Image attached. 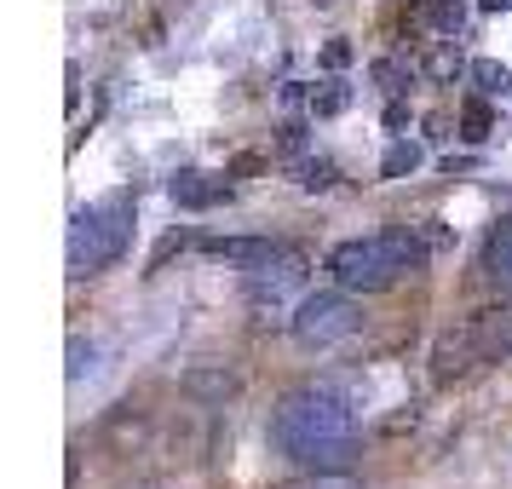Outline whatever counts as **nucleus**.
I'll use <instances>...</instances> for the list:
<instances>
[{"instance_id": "obj_1", "label": "nucleus", "mask_w": 512, "mask_h": 489, "mask_svg": "<svg viewBox=\"0 0 512 489\" xmlns=\"http://www.w3.org/2000/svg\"><path fill=\"white\" fill-rule=\"evenodd\" d=\"M271 443L288 461L305 466H340L357 443V420L351 403L334 386H294L271 415Z\"/></svg>"}, {"instance_id": "obj_2", "label": "nucleus", "mask_w": 512, "mask_h": 489, "mask_svg": "<svg viewBox=\"0 0 512 489\" xmlns=\"http://www.w3.org/2000/svg\"><path fill=\"white\" fill-rule=\"evenodd\" d=\"M426 236L415 225H392V231H374V236H351V242H334L328 248V277L334 288L346 294H380L392 288L397 277H409L426 265Z\"/></svg>"}, {"instance_id": "obj_3", "label": "nucleus", "mask_w": 512, "mask_h": 489, "mask_svg": "<svg viewBox=\"0 0 512 489\" xmlns=\"http://www.w3.org/2000/svg\"><path fill=\"white\" fill-rule=\"evenodd\" d=\"M512 357V305H484L461 323L449 328L432 351V374L438 380H455V374H472L484 363H507Z\"/></svg>"}, {"instance_id": "obj_4", "label": "nucleus", "mask_w": 512, "mask_h": 489, "mask_svg": "<svg viewBox=\"0 0 512 489\" xmlns=\"http://www.w3.org/2000/svg\"><path fill=\"white\" fill-rule=\"evenodd\" d=\"M133 242V202L127 196H104L93 208L70 219V271L75 277H98L110 271Z\"/></svg>"}, {"instance_id": "obj_5", "label": "nucleus", "mask_w": 512, "mask_h": 489, "mask_svg": "<svg viewBox=\"0 0 512 489\" xmlns=\"http://www.w3.org/2000/svg\"><path fill=\"white\" fill-rule=\"evenodd\" d=\"M305 271H311V259H305L300 248H277V254H265V259H254V265H242V300L254 305L265 323H271L282 305H288V300L305 288Z\"/></svg>"}, {"instance_id": "obj_6", "label": "nucleus", "mask_w": 512, "mask_h": 489, "mask_svg": "<svg viewBox=\"0 0 512 489\" xmlns=\"http://www.w3.org/2000/svg\"><path fill=\"white\" fill-rule=\"evenodd\" d=\"M357 323H363V311H357V300H351L346 288H323V294H305L300 311L288 317V328H294V340H300L305 351H328V346H340V340H351V334H357Z\"/></svg>"}, {"instance_id": "obj_7", "label": "nucleus", "mask_w": 512, "mask_h": 489, "mask_svg": "<svg viewBox=\"0 0 512 489\" xmlns=\"http://www.w3.org/2000/svg\"><path fill=\"white\" fill-rule=\"evenodd\" d=\"M179 392H185L190 403H202V409H225V403L242 392V380H236V369H225V363H196V369H185Z\"/></svg>"}, {"instance_id": "obj_8", "label": "nucleus", "mask_w": 512, "mask_h": 489, "mask_svg": "<svg viewBox=\"0 0 512 489\" xmlns=\"http://www.w3.org/2000/svg\"><path fill=\"white\" fill-rule=\"evenodd\" d=\"M167 196H173L179 208L202 213V208H213V202H225V196H231V185H225V179H208V173H196V167H185V173H173Z\"/></svg>"}, {"instance_id": "obj_9", "label": "nucleus", "mask_w": 512, "mask_h": 489, "mask_svg": "<svg viewBox=\"0 0 512 489\" xmlns=\"http://www.w3.org/2000/svg\"><path fill=\"white\" fill-rule=\"evenodd\" d=\"M484 277L512 300V213L507 219H495L489 236H484Z\"/></svg>"}, {"instance_id": "obj_10", "label": "nucleus", "mask_w": 512, "mask_h": 489, "mask_svg": "<svg viewBox=\"0 0 512 489\" xmlns=\"http://www.w3.org/2000/svg\"><path fill=\"white\" fill-rule=\"evenodd\" d=\"M202 254L208 259H231V265H254V259L277 254V242H271V236H208Z\"/></svg>"}, {"instance_id": "obj_11", "label": "nucleus", "mask_w": 512, "mask_h": 489, "mask_svg": "<svg viewBox=\"0 0 512 489\" xmlns=\"http://www.w3.org/2000/svg\"><path fill=\"white\" fill-rule=\"evenodd\" d=\"M420 70L432 75L438 87H455V81H461V75L472 70V64L461 58V47H455V41H438V47L426 52V64H420Z\"/></svg>"}, {"instance_id": "obj_12", "label": "nucleus", "mask_w": 512, "mask_h": 489, "mask_svg": "<svg viewBox=\"0 0 512 489\" xmlns=\"http://www.w3.org/2000/svg\"><path fill=\"white\" fill-rule=\"evenodd\" d=\"M104 443L116 449V455H133L144 443V415L139 409H121V415H110V426H104Z\"/></svg>"}, {"instance_id": "obj_13", "label": "nucleus", "mask_w": 512, "mask_h": 489, "mask_svg": "<svg viewBox=\"0 0 512 489\" xmlns=\"http://www.w3.org/2000/svg\"><path fill=\"white\" fill-rule=\"evenodd\" d=\"M420 24H432L443 41H455L461 24H466V6H461V0H432V6H420Z\"/></svg>"}, {"instance_id": "obj_14", "label": "nucleus", "mask_w": 512, "mask_h": 489, "mask_svg": "<svg viewBox=\"0 0 512 489\" xmlns=\"http://www.w3.org/2000/svg\"><path fill=\"white\" fill-rule=\"evenodd\" d=\"M294 185H300V190H328V185H340V167L328 162V156L294 162Z\"/></svg>"}, {"instance_id": "obj_15", "label": "nucleus", "mask_w": 512, "mask_h": 489, "mask_svg": "<svg viewBox=\"0 0 512 489\" xmlns=\"http://www.w3.org/2000/svg\"><path fill=\"white\" fill-rule=\"evenodd\" d=\"M282 489H363V484H357V472H340V466H311L305 478H294Z\"/></svg>"}, {"instance_id": "obj_16", "label": "nucleus", "mask_w": 512, "mask_h": 489, "mask_svg": "<svg viewBox=\"0 0 512 489\" xmlns=\"http://www.w3.org/2000/svg\"><path fill=\"white\" fill-rule=\"evenodd\" d=\"M420 167V144H409V139H397L386 156H380V179H409Z\"/></svg>"}, {"instance_id": "obj_17", "label": "nucleus", "mask_w": 512, "mask_h": 489, "mask_svg": "<svg viewBox=\"0 0 512 489\" xmlns=\"http://www.w3.org/2000/svg\"><path fill=\"white\" fill-rule=\"evenodd\" d=\"M472 81L484 87V93H512V75H507V64H495V58H472Z\"/></svg>"}, {"instance_id": "obj_18", "label": "nucleus", "mask_w": 512, "mask_h": 489, "mask_svg": "<svg viewBox=\"0 0 512 489\" xmlns=\"http://www.w3.org/2000/svg\"><path fill=\"white\" fill-rule=\"evenodd\" d=\"M461 133H466L472 144H484L489 133H495V116H489V104H484V98H472V104L461 110Z\"/></svg>"}, {"instance_id": "obj_19", "label": "nucleus", "mask_w": 512, "mask_h": 489, "mask_svg": "<svg viewBox=\"0 0 512 489\" xmlns=\"http://www.w3.org/2000/svg\"><path fill=\"white\" fill-rule=\"evenodd\" d=\"M409 75H415L409 58H380V64H374V81H380L386 93H403V87H409Z\"/></svg>"}, {"instance_id": "obj_20", "label": "nucleus", "mask_w": 512, "mask_h": 489, "mask_svg": "<svg viewBox=\"0 0 512 489\" xmlns=\"http://www.w3.org/2000/svg\"><path fill=\"white\" fill-rule=\"evenodd\" d=\"M64 374H70V380L98 374V346H93V340H81V334H75V340H70V369H64Z\"/></svg>"}, {"instance_id": "obj_21", "label": "nucleus", "mask_w": 512, "mask_h": 489, "mask_svg": "<svg viewBox=\"0 0 512 489\" xmlns=\"http://www.w3.org/2000/svg\"><path fill=\"white\" fill-rule=\"evenodd\" d=\"M346 104H351V93H346V87H328V93H317V98H311V110H317V116H340Z\"/></svg>"}, {"instance_id": "obj_22", "label": "nucleus", "mask_w": 512, "mask_h": 489, "mask_svg": "<svg viewBox=\"0 0 512 489\" xmlns=\"http://www.w3.org/2000/svg\"><path fill=\"white\" fill-rule=\"evenodd\" d=\"M185 242H190L185 231H173V236H162V248H156V254H150V271H162L167 259H173V254H179V248H185Z\"/></svg>"}, {"instance_id": "obj_23", "label": "nucleus", "mask_w": 512, "mask_h": 489, "mask_svg": "<svg viewBox=\"0 0 512 489\" xmlns=\"http://www.w3.org/2000/svg\"><path fill=\"white\" fill-rule=\"evenodd\" d=\"M323 64H328V70H346V64H351V47H346V41H328V47H323Z\"/></svg>"}, {"instance_id": "obj_24", "label": "nucleus", "mask_w": 512, "mask_h": 489, "mask_svg": "<svg viewBox=\"0 0 512 489\" xmlns=\"http://www.w3.org/2000/svg\"><path fill=\"white\" fill-rule=\"evenodd\" d=\"M420 236H426V248H449V231H443L438 219H426V225H420Z\"/></svg>"}, {"instance_id": "obj_25", "label": "nucleus", "mask_w": 512, "mask_h": 489, "mask_svg": "<svg viewBox=\"0 0 512 489\" xmlns=\"http://www.w3.org/2000/svg\"><path fill=\"white\" fill-rule=\"evenodd\" d=\"M386 127H409V104H403V98H392V104H386Z\"/></svg>"}, {"instance_id": "obj_26", "label": "nucleus", "mask_w": 512, "mask_h": 489, "mask_svg": "<svg viewBox=\"0 0 512 489\" xmlns=\"http://www.w3.org/2000/svg\"><path fill=\"white\" fill-rule=\"evenodd\" d=\"M259 167H265L259 156H236V162H231V179H248V173H259Z\"/></svg>"}, {"instance_id": "obj_27", "label": "nucleus", "mask_w": 512, "mask_h": 489, "mask_svg": "<svg viewBox=\"0 0 512 489\" xmlns=\"http://www.w3.org/2000/svg\"><path fill=\"white\" fill-rule=\"evenodd\" d=\"M305 144V127H282V150H300Z\"/></svg>"}, {"instance_id": "obj_28", "label": "nucleus", "mask_w": 512, "mask_h": 489, "mask_svg": "<svg viewBox=\"0 0 512 489\" xmlns=\"http://www.w3.org/2000/svg\"><path fill=\"white\" fill-rule=\"evenodd\" d=\"M478 6H484V12H507L512 0H478Z\"/></svg>"}, {"instance_id": "obj_29", "label": "nucleus", "mask_w": 512, "mask_h": 489, "mask_svg": "<svg viewBox=\"0 0 512 489\" xmlns=\"http://www.w3.org/2000/svg\"><path fill=\"white\" fill-rule=\"evenodd\" d=\"M133 489H167V484H133Z\"/></svg>"}, {"instance_id": "obj_30", "label": "nucleus", "mask_w": 512, "mask_h": 489, "mask_svg": "<svg viewBox=\"0 0 512 489\" xmlns=\"http://www.w3.org/2000/svg\"><path fill=\"white\" fill-rule=\"evenodd\" d=\"M317 6H334V0H317Z\"/></svg>"}]
</instances>
